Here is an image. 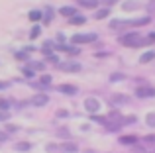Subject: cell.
Segmentation results:
<instances>
[{
    "label": "cell",
    "instance_id": "4316f807",
    "mask_svg": "<svg viewBox=\"0 0 155 153\" xmlns=\"http://www.w3.org/2000/svg\"><path fill=\"white\" fill-rule=\"evenodd\" d=\"M49 83H51V76L49 75H43L41 76V84H49Z\"/></svg>",
    "mask_w": 155,
    "mask_h": 153
},
{
    "label": "cell",
    "instance_id": "ba28073f",
    "mask_svg": "<svg viewBox=\"0 0 155 153\" xmlns=\"http://www.w3.org/2000/svg\"><path fill=\"white\" fill-rule=\"evenodd\" d=\"M84 108H87L88 112H96L100 108V102L96 98H87V100H84Z\"/></svg>",
    "mask_w": 155,
    "mask_h": 153
},
{
    "label": "cell",
    "instance_id": "d6a6232c",
    "mask_svg": "<svg viewBox=\"0 0 155 153\" xmlns=\"http://www.w3.org/2000/svg\"><path fill=\"white\" fill-rule=\"evenodd\" d=\"M6 139H8V135L4 132H0V142H6Z\"/></svg>",
    "mask_w": 155,
    "mask_h": 153
},
{
    "label": "cell",
    "instance_id": "484cf974",
    "mask_svg": "<svg viewBox=\"0 0 155 153\" xmlns=\"http://www.w3.org/2000/svg\"><path fill=\"white\" fill-rule=\"evenodd\" d=\"M134 122H136V116H128V118L122 122V126H124V124H134Z\"/></svg>",
    "mask_w": 155,
    "mask_h": 153
},
{
    "label": "cell",
    "instance_id": "4dcf8cb0",
    "mask_svg": "<svg viewBox=\"0 0 155 153\" xmlns=\"http://www.w3.org/2000/svg\"><path fill=\"white\" fill-rule=\"evenodd\" d=\"M24 75H26V76H34V71H30V69L26 67V69H24Z\"/></svg>",
    "mask_w": 155,
    "mask_h": 153
},
{
    "label": "cell",
    "instance_id": "f1b7e54d",
    "mask_svg": "<svg viewBox=\"0 0 155 153\" xmlns=\"http://www.w3.org/2000/svg\"><path fill=\"white\" fill-rule=\"evenodd\" d=\"M116 2H118V0H102V4H104L106 8H108V6H112V4H116Z\"/></svg>",
    "mask_w": 155,
    "mask_h": 153
},
{
    "label": "cell",
    "instance_id": "3957f363",
    "mask_svg": "<svg viewBox=\"0 0 155 153\" xmlns=\"http://www.w3.org/2000/svg\"><path fill=\"white\" fill-rule=\"evenodd\" d=\"M61 71H67V73H79L81 71V65L77 61H65V63H57Z\"/></svg>",
    "mask_w": 155,
    "mask_h": 153
},
{
    "label": "cell",
    "instance_id": "4fadbf2b",
    "mask_svg": "<svg viewBox=\"0 0 155 153\" xmlns=\"http://www.w3.org/2000/svg\"><path fill=\"white\" fill-rule=\"evenodd\" d=\"M153 59H155V51H147V53H143L140 57V61L141 63H149V61H153Z\"/></svg>",
    "mask_w": 155,
    "mask_h": 153
},
{
    "label": "cell",
    "instance_id": "1f68e13d",
    "mask_svg": "<svg viewBox=\"0 0 155 153\" xmlns=\"http://www.w3.org/2000/svg\"><path fill=\"white\" fill-rule=\"evenodd\" d=\"M16 57H18V59H28V55H26V53H24V51H20V53H18V55H16Z\"/></svg>",
    "mask_w": 155,
    "mask_h": 153
},
{
    "label": "cell",
    "instance_id": "836d02e7",
    "mask_svg": "<svg viewBox=\"0 0 155 153\" xmlns=\"http://www.w3.org/2000/svg\"><path fill=\"white\" fill-rule=\"evenodd\" d=\"M6 86H8V83H4V80H0V90H4Z\"/></svg>",
    "mask_w": 155,
    "mask_h": 153
},
{
    "label": "cell",
    "instance_id": "7402d4cb",
    "mask_svg": "<svg viewBox=\"0 0 155 153\" xmlns=\"http://www.w3.org/2000/svg\"><path fill=\"white\" fill-rule=\"evenodd\" d=\"M8 108H10V102L4 100V98H0V110H8Z\"/></svg>",
    "mask_w": 155,
    "mask_h": 153
},
{
    "label": "cell",
    "instance_id": "52a82bcc",
    "mask_svg": "<svg viewBox=\"0 0 155 153\" xmlns=\"http://www.w3.org/2000/svg\"><path fill=\"white\" fill-rule=\"evenodd\" d=\"M47 102H49V96H47V94H41V92H39V94H35L34 98H31V104H34V106H45Z\"/></svg>",
    "mask_w": 155,
    "mask_h": 153
},
{
    "label": "cell",
    "instance_id": "5bb4252c",
    "mask_svg": "<svg viewBox=\"0 0 155 153\" xmlns=\"http://www.w3.org/2000/svg\"><path fill=\"white\" fill-rule=\"evenodd\" d=\"M16 149H18V151H30V149H31V143L20 142V143H16Z\"/></svg>",
    "mask_w": 155,
    "mask_h": 153
},
{
    "label": "cell",
    "instance_id": "8fae6325",
    "mask_svg": "<svg viewBox=\"0 0 155 153\" xmlns=\"http://www.w3.org/2000/svg\"><path fill=\"white\" fill-rule=\"evenodd\" d=\"M61 14L67 16V18H73V16L77 14V10H75L73 6H63V8H61Z\"/></svg>",
    "mask_w": 155,
    "mask_h": 153
},
{
    "label": "cell",
    "instance_id": "cb8c5ba5",
    "mask_svg": "<svg viewBox=\"0 0 155 153\" xmlns=\"http://www.w3.org/2000/svg\"><path fill=\"white\" fill-rule=\"evenodd\" d=\"M145 143L153 145V149H155V135H147V138H145Z\"/></svg>",
    "mask_w": 155,
    "mask_h": 153
},
{
    "label": "cell",
    "instance_id": "ac0fdd59",
    "mask_svg": "<svg viewBox=\"0 0 155 153\" xmlns=\"http://www.w3.org/2000/svg\"><path fill=\"white\" fill-rule=\"evenodd\" d=\"M63 149L67 151V153H75V151H77V145H75V143H65Z\"/></svg>",
    "mask_w": 155,
    "mask_h": 153
},
{
    "label": "cell",
    "instance_id": "ffe728a7",
    "mask_svg": "<svg viewBox=\"0 0 155 153\" xmlns=\"http://www.w3.org/2000/svg\"><path fill=\"white\" fill-rule=\"evenodd\" d=\"M39 31H41V28H39V26H34V30H31L30 37H31V39H35V37H38V35H39Z\"/></svg>",
    "mask_w": 155,
    "mask_h": 153
},
{
    "label": "cell",
    "instance_id": "d6986e66",
    "mask_svg": "<svg viewBox=\"0 0 155 153\" xmlns=\"http://www.w3.org/2000/svg\"><path fill=\"white\" fill-rule=\"evenodd\" d=\"M122 143H134L136 142V135H126V138H120Z\"/></svg>",
    "mask_w": 155,
    "mask_h": 153
},
{
    "label": "cell",
    "instance_id": "e0dca14e",
    "mask_svg": "<svg viewBox=\"0 0 155 153\" xmlns=\"http://www.w3.org/2000/svg\"><path fill=\"white\" fill-rule=\"evenodd\" d=\"M108 14H110V8H102V10H98V12H96L94 16H96V18L100 20V18H106Z\"/></svg>",
    "mask_w": 155,
    "mask_h": 153
},
{
    "label": "cell",
    "instance_id": "d4e9b609",
    "mask_svg": "<svg viewBox=\"0 0 155 153\" xmlns=\"http://www.w3.org/2000/svg\"><path fill=\"white\" fill-rule=\"evenodd\" d=\"M110 79H112V80H122L124 75H122V73H114V75H110Z\"/></svg>",
    "mask_w": 155,
    "mask_h": 153
},
{
    "label": "cell",
    "instance_id": "7a4b0ae2",
    "mask_svg": "<svg viewBox=\"0 0 155 153\" xmlns=\"http://www.w3.org/2000/svg\"><path fill=\"white\" fill-rule=\"evenodd\" d=\"M94 39H96V34H77L71 37V41L77 45V43H92Z\"/></svg>",
    "mask_w": 155,
    "mask_h": 153
},
{
    "label": "cell",
    "instance_id": "603a6c76",
    "mask_svg": "<svg viewBox=\"0 0 155 153\" xmlns=\"http://www.w3.org/2000/svg\"><path fill=\"white\" fill-rule=\"evenodd\" d=\"M83 6H87V8H96L98 6V0H88V2H84Z\"/></svg>",
    "mask_w": 155,
    "mask_h": 153
},
{
    "label": "cell",
    "instance_id": "9a60e30c",
    "mask_svg": "<svg viewBox=\"0 0 155 153\" xmlns=\"http://www.w3.org/2000/svg\"><path fill=\"white\" fill-rule=\"evenodd\" d=\"M41 18H43V14H41L39 10H34V12H30V20H31V22H39Z\"/></svg>",
    "mask_w": 155,
    "mask_h": 153
},
{
    "label": "cell",
    "instance_id": "d590c367",
    "mask_svg": "<svg viewBox=\"0 0 155 153\" xmlns=\"http://www.w3.org/2000/svg\"><path fill=\"white\" fill-rule=\"evenodd\" d=\"M79 2H81V4H84V2H88V0H79Z\"/></svg>",
    "mask_w": 155,
    "mask_h": 153
},
{
    "label": "cell",
    "instance_id": "44dd1931",
    "mask_svg": "<svg viewBox=\"0 0 155 153\" xmlns=\"http://www.w3.org/2000/svg\"><path fill=\"white\" fill-rule=\"evenodd\" d=\"M51 16H53L51 8H45V18H43V22H45V24H49V22H51Z\"/></svg>",
    "mask_w": 155,
    "mask_h": 153
},
{
    "label": "cell",
    "instance_id": "2e32d148",
    "mask_svg": "<svg viewBox=\"0 0 155 153\" xmlns=\"http://www.w3.org/2000/svg\"><path fill=\"white\" fill-rule=\"evenodd\" d=\"M145 124H147L149 128H155V114H147V118H145Z\"/></svg>",
    "mask_w": 155,
    "mask_h": 153
},
{
    "label": "cell",
    "instance_id": "9c48e42d",
    "mask_svg": "<svg viewBox=\"0 0 155 153\" xmlns=\"http://www.w3.org/2000/svg\"><path fill=\"white\" fill-rule=\"evenodd\" d=\"M122 8H124L126 12H132V10H136V8H140V2H136V0H130V2H124V4H122Z\"/></svg>",
    "mask_w": 155,
    "mask_h": 153
},
{
    "label": "cell",
    "instance_id": "277c9868",
    "mask_svg": "<svg viewBox=\"0 0 155 153\" xmlns=\"http://www.w3.org/2000/svg\"><path fill=\"white\" fill-rule=\"evenodd\" d=\"M136 96H140V98L155 96V88H153V86H137V88H136Z\"/></svg>",
    "mask_w": 155,
    "mask_h": 153
},
{
    "label": "cell",
    "instance_id": "5b68a950",
    "mask_svg": "<svg viewBox=\"0 0 155 153\" xmlns=\"http://www.w3.org/2000/svg\"><path fill=\"white\" fill-rule=\"evenodd\" d=\"M110 102H112L114 106H124V104L130 102V96L128 94H112L110 96Z\"/></svg>",
    "mask_w": 155,
    "mask_h": 153
},
{
    "label": "cell",
    "instance_id": "8992f818",
    "mask_svg": "<svg viewBox=\"0 0 155 153\" xmlns=\"http://www.w3.org/2000/svg\"><path fill=\"white\" fill-rule=\"evenodd\" d=\"M104 128L108 132H118L122 128V120H108V118H106L104 120Z\"/></svg>",
    "mask_w": 155,
    "mask_h": 153
},
{
    "label": "cell",
    "instance_id": "6da1fadb",
    "mask_svg": "<svg viewBox=\"0 0 155 153\" xmlns=\"http://www.w3.org/2000/svg\"><path fill=\"white\" fill-rule=\"evenodd\" d=\"M120 43L126 45V47H140V45H145V43H149V41L143 39L141 35H137V34H126V35L120 37Z\"/></svg>",
    "mask_w": 155,
    "mask_h": 153
},
{
    "label": "cell",
    "instance_id": "f546056e",
    "mask_svg": "<svg viewBox=\"0 0 155 153\" xmlns=\"http://www.w3.org/2000/svg\"><path fill=\"white\" fill-rule=\"evenodd\" d=\"M59 135H61V138H65V139H67V138H69V132L63 128V130H59Z\"/></svg>",
    "mask_w": 155,
    "mask_h": 153
},
{
    "label": "cell",
    "instance_id": "e575fe53",
    "mask_svg": "<svg viewBox=\"0 0 155 153\" xmlns=\"http://www.w3.org/2000/svg\"><path fill=\"white\" fill-rule=\"evenodd\" d=\"M6 118H8L6 114H0V120H6Z\"/></svg>",
    "mask_w": 155,
    "mask_h": 153
},
{
    "label": "cell",
    "instance_id": "83f0119b",
    "mask_svg": "<svg viewBox=\"0 0 155 153\" xmlns=\"http://www.w3.org/2000/svg\"><path fill=\"white\" fill-rule=\"evenodd\" d=\"M108 120H122V118H120V114H118V112H112V114L108 116Z\"/></svg>",
    "mask_w": 155,
    "mask_h": 153
},
{
    "label": "cell",
    "instance_id": "30bf717a",
    "mask_svg": "<svg viewBox=\"0 0 155 153\" xmlns=\"http://www.w3.org/2000/svg\"><path fill=\"white\" fill-rule=\"evenodd\" d=\"M59 90L65 94H77V86H73V84H63V86H59Z\"/></svg>",
    "mask_w": 155,
    "mask_h": 153
},
{
    "label": "cell",
    "instance_id": "7c38bea8",
    "mask_svg": "<svg viewBox=\"0 0 155 153\" xmlns=\"http://www.w3.org/2000/svg\"><path fill=\"white\" fill-rule=\"evenodd\" d=\"M84 22H87V20H84L83 16H77V14L73 16V18H69V24H73V26H83Z\"/></svg>",
    "mask_w": 155,
    "mask_h": 153
}]
</instances>
